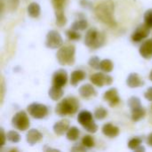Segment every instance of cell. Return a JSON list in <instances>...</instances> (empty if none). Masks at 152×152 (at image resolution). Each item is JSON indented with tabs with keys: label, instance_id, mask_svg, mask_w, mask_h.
<instances>
[{
	"label": "cell",
	"instance_id": "10",
	"mask_svg": "<svg viewBox=\"0 0 152 152\" xmlns=\"http://www.w3.org/2000/svg\"><path fill=\"white\" fill-rule=\"evenodd\" d=\"M150 33H151V28L145 22L142 23L135 28V30L132 34V37H131L132 41L135 43H139L142 41L143 39L147 38Z\"/></svg>",
	"mask_w": 152,
	"mask_h": 152
},
{
	"label": "cell",
	"instance_id": "5",
	"mask_svg": "<svg viewBox=\"0 0 152 152\" xmlns=\"http://www.w3.org/2000/svg\"><path fill=\"white\" fill-rule=\"evenodd\" d=\"M77 121L88 133L95 134L98 131V126L94 119L93 114L87 110H83L78 114Z\"/></svg>",
	"mask_w": 152,
	"mask_h": 152
},
{
	"label": "cell",
	"instance_id": "24",
	"mask_svg": "<svg viewBox=\"0 0 152 152\" xmlns=\"http://www.w3.org/2000/svg\"><path fill=\"white\" fill-rule=\"evenodd\" d=\"M52 4L54 9L55 15L64 13V5L67 2V0H51Z\"/></svg>",
	"mask_w": 152,
	"mask_h": 152
},
{
	"label": "cell",
	"instance_id": "31",
	"mask_svg": "<svg viewBox=\"0 0 152 152\" xmlns=\"http://www.w3.org/2000/svg\"><path fill=\"white\" fill-rule=\"evenodd\" d=\"M82 144L86 149H92L95 146L94 139L91 135H85L82 139Z\"/></svg>",
	"mask_w": 152,
	"mask_h": 152
},
{
	"label": "cell",
	"instance_id": "8",
	"mask_svg": "<svg viewBox=\"0 0 152 152\" xmlns=\"http://www.w3.org/2000/svg\"><path fill=\"white\" fill-rule=\"evenodd\" d=\"M27 110L28 114L36 119L45 118L48 115V108L45 105L37 102H33L28 105Z\"/></svg>",
	"mask_w": 152,
	"mask_h": 152
},
{
	"label": "cell",
	"instance_id": "36",
	"mask_svg": "<svg viewBox=\"0 0 152 152\" xmlns=\"http://www.w3.org/2000/svg\"><path fill=\"white\" fill-rule=\"evenodd\" d=\"M20 4V0H6V4L11 12L16 11Z\"/></svg>",
	"mask_w": 152,
	"mask_h": 152
},
{
	"label": "cell",
	"instance_id": "9",
	"mask_svg": "<svg viewBox=\"0 0 152 152\" xmlns=\"http://www.w3.org/2000/svg\"><path fill=\"white\" fill-rule=\"evenodd\" d=\"M90 81L93 85L102 87L103 86H110L113 83V78L110 75H106L102 72H97L90 77Z\"/></svg>",
	"mask_w": 152,
	"mask_h": 152
},
{
	"label": "cell",
	"instance_id": "20",
	"mask_svg": "<svg viewBox=\"0 0 152 152\" xmlns=\"http://www.w3.org/2000/svg\"><path fill=\"white\" fill-rule=\"evenodd\" d=\"M86 77V74L85 71L80 70V69L74 70L70 75V84L73 86H77L78 83L85 80Z\"/></svg>",
	"mask_w": 152,
	"mask_h": 152
},
{
	"label": "cell",
	"instance_id": "38",
	"mask_svg": "<svg viewBox=\"0 0 152 152\" xmlns=\"http://www.w3.org/2000/svg\"><path fill=\"white\" fill-rule=\"evenodd\" d=\"M87 149L83 145V144H75L72 148L71 151H86Z\"/></svg>",
	"mask_w": 152,
	"mask_h": 152
},
{
	"label": "cell",
	"instance_id": "18",
	"mask_svg": "<svg viewBox=\"0 0 152 152\" xmlns=\"http://www.w3.org/2000/svg\"><path fill=\"white\" fill-rule=\"evenodd\" d=\"M102 134L107 136V137H110V138H115L117 136H118L119 133H120V130L118 126L112 125L111 123H107L105 124L102 128Z\"/></svg>",
	"mask_w": 152,
	"mask_h": 152
},
{
	"label": "cell",
	"instance_id": "28",
	"mask_svg": "<svg viewBox=\"0 0 152 152\" xmlns=\"http://www.w3.org/2000/svg\"><path fill=\"white\" fill-rule=\"evenodd\" d=\"M66 36L69 38V40H71V41H78L81 39V34L72 28L66 30Z\"/></svg>",
	"mask_w": 152,
	"mask_h": 152
},
{
	"label": "cell",
	"instance_id": "16",
	"mask_svg": "<svg viewBox=\"0 0 152 152\" xmlns=\"http://www.w3.org/2000/svg\"><path fill=\"white\" fill-rule=\"evenodd\" d=\"M78 93L80 96L84 99H89L93 96L97 95V92L91 84H85L79 87Z\"/></svg>",
	"mask_w": 152,
	"mask_h": 152
},
{
	"label": "cell",
	"instance_id": "37",
	"mask_svg": "<svg viewBox=\"0 0 152 152\" xmlns=\"http://www.w3.org/2000/svg\"><path fill=\"white\" fill-rule=\"evenodd\" d=\"M0 134H1V144H0V147L3 148L5 144V142L7 140V137H6V134L4 133V130L3 127L0 128Z\"/></svg>",
	"mask_w": 152,
	"mask_h": 152
},
{
	"label": "cell",
	"instance_id": "35",
	"mask_svg": "<svg viewBox=\"0 0 152 152\" xmlns=\"http://www.w3.org/2000/svg\"><path fill=\"white\" fill-rule=\"evenodd\" d=\"M55 18H56V24L59 27H63V26L66 25V23H67V18H66V16H65L64 13L55 15Z\"/></svg>",
	"mask_w": 152,
	"mask_h": 152
},
{
	"label": "cell",
	"instance_id": "1",
	"mask_svg": "<svg viewBox=\"0 0 152 152\" xmlns=\"http://www.w3.org/2000/svg\"><path fill=\"white\" fill-rule=\"evenodd\" d=\"M115 5L112 0H105L94 8V13L97 19L110 27H116L117 21L113 17Z\"/></svg>",
	"mask_w": 152,
	"mask_h": 152
},
{
	"label": "cell",
	"instance_id": "6",
	"mask_svg": "<svg viewBox=\"0 0 152 152\" xmlns=\"http://www.w3.org/2000/svg\"><path fill=\"white\" fill-rule=\"evenodd\" d=\"M12 126L19 131H27L30 126V121L27 113L23 110L17 112L12 118Z\"/></svg>",
	"mask_w": 152,
	"mask_h": 152
},
{
	"label": "cell",
	"instance_id": "23",
	"mask_svg": "<svg viewBox=\"0 0 152 152\" xmlns=\"http://www.w3.org/2000/svg\"><path fill=\"white\" fill-rule=\"evenodd\" d=\"M79 135H80V130L77 126L69 127L68 132L66 133V138L71 142H75V141L78 140Z\"/></svg>",
	"mask_w": 152,
	"mask_h": 152
},
{
	"label": "cell",
	"instance_id": "44",
	"mask_svg": "<svg viewBox=\"0 0 152 152\" xmlns=\"http://www.w3.org/2000/svg\"><path fill=\"white\" fill-rule=\"evenodd\" d=\"M149 78H150V80H151V81H152V70L151 71L150 75H149Z\"/></svg>",
	"mask_w": 152,
	"mask_h": 152
},
{
	"label": "cell",
	"instance_id": "29",
	"mask_svg": "<svg viewBox=\"0 0 152 152\" xmlns=\"http://www.w3.org/2000/svg\"><path fill=\"white\" fill-rule=\"evenodd\" d=\"M7 141L12 143H18L20 141V135L16 131H9L6 134Z\"/></svg>",
	"mask_w": 152,
	"mask_h": 152
},
{
	"label": "cell",
	"instance_id": "40",
	"mask_svg": "<svg viewBox=\"0 0 152 152\" xmlns=\"http://www.w3.org/2000/svg\"><path fill=\"white\" fill-rule=\"evenodd\" d=\"M80 4L84 7V8H90L92 6L91 2L87 1V0H81L80 1Z\"/></svg>",
	"mask_w": 152,
	"mask_h": 152
},
{
	"label": "cell",
	"instance_id": "14",
	"mask_svg": "<svg viewBox=\"0 0 152 152\" xmlns=\"http://www.w3.org/2000/svg\"><path fill=\"white\" fill-rule=\"evenodd\" d=\"M140 55L146 59L151 60L152 59V38H149L145 40L139 48Z\"/></svg>",
	"mask_w": 152,
	"mask_h": 152
},
{
	"label": "cell",
	"instance_id": "19",
	"mask_svg": "<svg viewBox=\"0 0 152 152\" xmlns=\"http://www.w3.org/2000/svg\"><path fill=\"white\" fill-rule=\"evenodd\" d=\"M63 94H64V92L62 90V87L54 86V85H52V86L48 90V96L53 101H55V102L61 100L63 96Z\"/></svg>",
	"mask_w": 152,
	"mask_h": 152
},
{
	"label": "cell",
	"instance_id": "27",
	"mask_svg": "<svg viewBox=\"0 0 152 152\" xmlns=\"http://www.w3.org/2000/svg\"><path fill=\"white\" fill-rule=\"evenodd\" d=\"M108 115V111L105 108L103 107H99L95 110L94 113V117L98 119V120H102L104 119Z\"/></svg>",
	"mask_w": 152,
	"mask_h": 152
},
{
	"label": "cell",
	"instance_id": "13",
	"mask_svg": "<svg viewBox=\"0 0 152 152\" xmlns=\"http://www.w3.org/2000/svg\"><path fill=\"white\" fill-rule=\"evenodd\" d=\"M69 124H70L69 120L66 119V118L61 119L60 121L56 122L53 126L54 134L59 136L63 135L64 134H66L68 132V130L69 128Z\"/></svg>",
	"mask_w": 152,
	"mask_h": 152
},
{
	"label": "cell",
	"instance_id": "4",
	"mask_svg": "<svg viewBox=\"0 0 152 152\" xmlns=\"http://www.w3.org/2000/svg\"><path fill=\"white\" fill-rule=\"evenodd\" d=\"M76 47L74 45H66L59 48L56 53V59L61 66H71L75 63Z\"/></svg>",
	"mask_w": 152,
	"mask_h": 152
},
{
	"label": "cell",
	"instance_id": "39",
	"mask_svg": "<svg viewBox=\"0 0 152 152\" xmlns=\"http://www.w3.org/2000/svg\"><path fill=\"white\" fill-rule=\"evenodd\" d=\"M144 97L149 102H152V86H150L147 89V91L144 93Z\"/></svg>",
	"mask_w": 152,
	"mask_h": 152
},
{
	"label": "cell",
	"instance_id": "22",
	"mask_svg": "<svg viewBox=\"0 0 152 152\" xmlns=\"http://www.w3.org/2000/svg\"><path fill=\"white\" fill-rule=\"evenodd\" d=\"M27 12H28V14L31 18H37V17H39V15L41 13V7L37 3L32 2L28 5Z\"/></svg>",
	"mask_w": 152,
	"mask_h": 152
},
{
	"label": "cell",
	"instance_id": "15",
	"mask_svg": "<svg viewBox=\"0 0 152 152\" xmlns=\"http://www.w3.org/2000/svg\"><path fill=\"white\" fill-rule=\"evenodd\" d=\"M144 81L140 77L137 73H131L126 78V85L130 88H137L144 86Z\"/></svg>",
	"mask_w": 152,
	"mask_h": 152
},
{
	"label": "cell",
	"instance_id": "42",
	"mask_svg": "<svg viewBox=\"0 0 152 152\" xmlns=\"http://www.w3.org/2000/svg\"><path fill=\"white\" fill-rule=\"evenodd\" d=\"M44 151H60L59 150H57V149H52V148H47L46 146L44 148Z\"/></svg>",
	"mask_w": 152,
	"mask_h": 152
},
{
	"label": "cell",
	"instance_id": "34",
	"mask_svg": "<svg viewBox=\"0 0 152 152\" xmlns=\"http://www.w3.org/2000/svg\"><path fill=\"white\" fill-rule=\"evenodd\" d=\"M143 19H144V22L152 28V8L149 9L145 12L144 15H143Z\"/></svg>",
	"mask_w": 152,
	"mask_h": 152
},
{
	"label": "cell",
	"instance_id": "26",
	"mask_svg": "<svg viewBox=\"0 0 152 152\" xmlns=\"http://www.w3.org/2000/svg\"><path fill=\"white\" fill-rule=\"evenodd\" d=\"M114 68V64L113 62L109 60V59H105L101 61V64H100V69H102L103 72L106 73H110L113 70Z\"/></svg>",
	"mask_w": 152,
	"mask_h": 152
},
{
	"label": "cell",
	"instance_id": "11",
	"mask_svg": "<svg viewBox=\"0 0 152 152\" xmlns=\"http://www.w3.org/2000/svg\"><path fill=\"white\" fill-rule=\"evenodd\" d=\"M103 99L106 102H108L110 107H111V108L117 106L120 102L118 92L116 88H110L108 91H106L103 94Z\"/></svg>",
	"mask_w": 152,
	"mask_h": 152
},
{
	"label": "cell",
	"instance_id": "25",
	"mask_svg": "<svg viewBox=\"0 0 152 152\" xmlns=\"http://www.w3.org/2000/svg\"><path fill=\"white\" fill-rule=\"evenodd\" d=\"M88 27V22L86 19H80L77 20L76 21L73 22V24L71 25L72 29L77 30V31H82V30H86Z\"/></svg>",
	"mask_w": 152,
	"mask_h": 152
},
{
	"label": "cell",
	"instance_id": "32",
	"mask_svg": "<svg viewBox=\"0 0 152 152\" xmlns=\"http://www.w3.org/2000/svg\"><path fill=\"white\" fill-rule=\"evenodd\" d=\"M141 102H141L140 98L135 97V96H133V97H131V98L128 100L127 105H128V107H129L130 110H134V109H136V108H138V107H141V106H142Z\"/></svg>",
	"mask_w": 152,
	"mask_h": 152
},
{
	"label": "cell",
	"instance_id": "21",
	"mask_svg": "<svg viewBox=\"0 0 152 152\" xmlns=\"http://www.w3.org/2000/svg\"><path fill=\"white\" fill-rule=\"evenodd\" d=\"M146 115V110L143 107H138L136 109L131 110V118L134 122H138L144 118Z\"/></svg>",
	"mask_w": 152,
	"mask_h": 152
},
{
	"label": "cell",
	"instance_id": "30",
	"mask_svg": "<svg viewBox=\"0 0 152 152\" xmlns=\"http://www.w3.org/2000/svg\"><path fill=\"white\" fill-rule=\"evenodd\" d=\"M142 143V139L140 137H134L133 139H131L128 142V148L132 151H135L137 148H139Z\"/></svg>",
	"mask_w": 152,
	"mask_h": 152
},
{
	"label": "cell",
	"instance_id": "33",
	"mask_svg": "<svg viewBox=\"0 0 152 152\" xmlns=\"http://www.w3.org/2000/svg\"><path fill=\"white\" fill-rule=\"evenodd\" d=\"M100 64H101V61L100 58L98 56H93L89 59L88 61V65L94 69H100Z\"/></svg>",
	"mask_w": 152,
	"mask_h": 152
},
{
	"label": "cell",
	"instance_id": "17",
	"mask_svg": "<svg viewBox=\"0 0 152 152\" xmlns=\"http://www.w3.org/2000/svg\"><path fill=\"white\" fill-rule=\"evenodd\" d=\"M43 138V134L37 129H30L26 134V141L30 145L33 146L36 143L39 142Z\"/></svg>",
	"mask_w": 152,
	"mask_h": 152
},
{
	"label": "cell",
	"instance_id": "2",
	"mask_svg": "<svg viewBox=\"0 0 152 152\" xmlns=\"http://www.w3.org/2000/svg\"><path fill=\"white\" fill-rule=\"evenodd\" d=\"M79 109V102L75 97H67L61 100L55 107V113L58 116H72L77 112Z\"/></svg>",
	"mask_w": 152,
	"mask_h": 152
},
{
	"label": "cell",
	"instance_id": "43",
	"mask_svg": "<svg viewBox=\"0 0 152 152\" xmlns=\"http://www.w3.org/2000/svg\"><path fill=\"white\" fill-rule=\"evenodd\" d=\"M134 151H137V152H139V151H145V148H144L143 146H142V145H141V146H140L139 148H137V149H136V150H135Z\"/></svg>",
	"mask_w": 152,
	"mask_h": 152
},
{
	"label": "cell",
	"instance_id": "7",
	"mask_svg": "<svg viewBox=\"0 0 152 152\" xmlns=\"http://www.w3.org/2000/svg\"><path fill=\"white\" fill-rule=\"evenodd\" d=\"M45 46L49 49H57L63 45V39L56 30H50L45 37Z\"/></svg>",
	"mask_w": 152,
	"mask_h": 152
},
{
	"label": "cell",
	"instance_id": "12",
	"mask_svg": "<svg viewBox=\"0 0 152 152\" xmlns=\"http://www.w3.org/2000/svg\"><path fill=\"white\" fill-rule=\"evenodd\" d=\"M53 85L63 87L68 82V73L65 69H60L56 70L53 75Z\"/></svg>",
	"mask_w": 152,
	"mask_h": 152
},
{
	"label": "cell",
	"instance_id": "3",
	"mask_svg": "<svg viewBox=\"0 0 152 152\" xmlns=\"http://www.w3.org/2000/svg\"><path fill=\"white\" fill-rule=\"evenodd\" d=\"M106 41V37L103 32L99 31L95 28H89L85 36V45L92 49V50H96L103 46Z\"/></svg>",
	"mask_w": 152,
	"mask_h": 152
},
{
	"label": "cell",
	"instance_id": "41",
	"mask_svg": "<svg viewBox=\"0 0 152 152\" xmlns=\"http://www.w3.org/2000/svg\"><path fill=\"white\" fill-rule=\"evenodd\" d=\"M147 144L152 148V133H151L148 136H147Z\"/></svg>",
	"mask_w": 152,
	"mask_h": 152
}]
</instances>
